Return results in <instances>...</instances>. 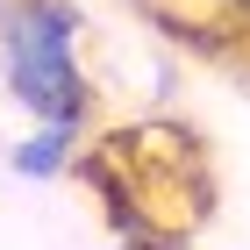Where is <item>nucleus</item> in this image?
Wrapping results in <instances>:
<instances>
[{
  "label": "nucleus",
  "instance_id": "1",
  "mask_svg": "<svg viewBox=\"0 0 250 250\" xmlns=\"http://www.w3.org/2000/svg\"><path fill=\"white\" fill-rule=\"evenodd\" d=\"M0 72L7 93L36 122H79L93 115V86L79 72V7L72 0H15L0 21Z\"/></svg>",
  "mask_w": 250,
  "mask_h": 250
},
{
  "label": "nucleus",
  "instance_id": "2",
  "mask_svg": "<svg viewBox=\"0 0 250 250\" xmlns=\"http://www.w3.org/2000/svg\"><path fill=\"white\" fill-rule=\"evenodd\" d=\"M79 150V122H36V136L15 143V172L21 179H58Z\"/></svg>",
  "mask_w": 250,
  "mask_h": 250
},
{
  "label": "nucleus",
  "instance_id": "3",
  "mask_svg": "<svg viewBox=\"0 0 250 250\" xmlns=\"http://www.w3.org/2000/svg\"><path fill=\"white\" fill-rule=\"evenodd\" d=\"M222 7H229V15H236V21L250 29V0H222Z\"/></svg>",
  "mask_w": 250,
  "mask_h": 250
}]
</instances>
